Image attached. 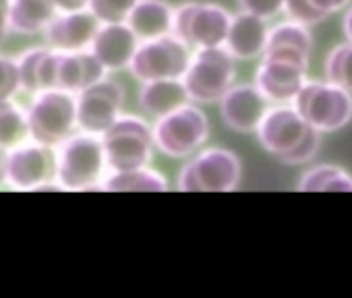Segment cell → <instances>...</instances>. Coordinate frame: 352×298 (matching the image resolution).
Returning a JSON list of instances; mask_svg holds the SVG:
<instances>
[{"instance_id":"cell-5","label":"cell","mask_w":352,"mask_h":298,"mask_svg":"<svg viewBox=\"0 0 352 298\" xmlns=\"http://www.w3.org/2000/svg\"><path fill=\"white\" fill-rule=\"evenodd\" d=\"M102 143L112 172L147 166L155 149L153 128L137 116H120L102 135Z\"/></svg>"},{"instance_id":"cell-37","label":"cell","mask_w":352,"mask_h":298,"mask_svg":"<svg viewBox=\"0 0 352 298\" xmlns=\"http://www.w3.org/2000/svg\"><path fill=\"white\" fill-rule=\"evenodd\" d=\"M7 34H9V32H5V30H0V46H3V42H5V38H7Z\"/></svg>"},{"instance_id":"cell-25","label":"cell","mask_w":352,"mask_h":298,"mask_svg":"<svg viewBox=\"0 0 352 298\" xmlns=\"http://www.w3.org/2000/svg\"><path fill=\"white\" fill-rule=\"evenodd\" d=\"M311 46H313L311 34H309L307 25H302V23L286 21V23L276 25L270 32L267 48H296V50H302V52L311 54Z\"/></svg>"},{"instance_id":"cell-16","label":"cell","mask_w":352,"mask_h":298,"mask_svg":"<svg viewBox=\"0 0 352 298\" xmlns=\"http://www.w3.org/2000/svg\"><path fill=\"white\" fill-rule=\"evenodd\" d=\"M139 46L141 40L126 23H102L89 50L106 71H122L131 67Z\"/></svg>"},{"instance_id":"cell-14","label":"cell","mask_w":352,"mask_h":298,"mask_svg":"<svg viewBox=\"0 0 352 298\" xmlns=\"http://www.w3.org/2000/svg\"><path fill=\"white\" fill-rule=\"evenodd\" d=\"M267 110L270 100L255 83L232 85L220 100V114L236 133H257Z\"/></svg>"},{"instance_id":"cell-12","label":"cell","mask_w":352,"mask_h":298,"mask_svg":"<svg viewBox=\"0 0 352 298\" xmlns=\"http://www.w3.org/2000/svg\"><path fill=\"white\" fill-rule=\"evenodd\" d=\"M124 91L112 79H100L77 95V126L83 133L104 135L122 110Z\"/></svg>"},{"instance_id":"cell-15","label":"cell","mask_w":352,"mask_h":298,"mask_svg":"<svg viewBox=\"0 0 352 298\" xmlns=\"http://www.w3.org/2000/svg\"><path fill=\"white\" fill-rule=\"evenodd\" d=\"M100 27L102 21L89 9H83L56 15L44 30V36L46 44L56 52H81L91 48Z\"/></svg>"},{"instance_id":"cell-31","label":"cell","mask_w":352,"mask_h":298,"mask_svg":"<svg viewBox=\"0 0 352 298\" xmlns=\"http://www.w3.org/2000/svg\"><path fill=\"white\" fill-rule=\"evenodd\" d=\"M284 3L286 0H239V7L241 11L253 13L263 19H272L284 11Z\"/></svg>"},{"instance_id":"cell-34","label":"cell","mask_w":352,"mask_h":298,"mask_svg":"<svg viewBox=\"0 0 352 298\" xmlns=\"http://www.w3.org/2000/svg\"><path fill=\"white\" fill-rule=\"evenodd\" d=\"M9 11H11V0H0V30H9Z\"/></svg>"},{"instance_id":"cell-33","label":"cell","mask_w":352,"mask_h":298,"mask_svg":"<svg viewBox=\"0 0 352 298\" xmlns=\"http://www.w3.org/2000/svg\"><path fill=\"white\" fill-rule=\"evenodd\" d=\"M56 9L63 13H73V11H83L89 7V0H54Z\"/></svg>"},{"instance_id":"cell-6","label":"cell","mask_w":352,"mask_h":298,"mask_svg":"<svg viewBox=\"0 0 352 298\" xmlns=\"http://www.w3.org/2000/svg\"><path fill=\"white\" fill-rule=\"evenodd\" d=\"M234 56L226 50V46L216 48H199L191 65L183 77V83L191 95V102L197 104H214L220 102L226 91L234 85L236 65Z\"/></svg>"},{"instance_id":"cell-9","label":"cell","mask_w":352,"mask_h":298,"mask_svg":"<svg viewBox=\"0 0 352 298\" xmlns=\"http://www.w3.org/2000/svg\"><path fill=\"white\" fill-rule=\"evenodd\" d=\"M210 135L208 116L197 106H183L174 110L153 124L155 149L168 158H189L206 143Z\"/></svg>"},{"instance_id":"cell-1","label":"cell","mask_w":352,"mask_h":298,"mask_svg":"<svg viewBox=\"0 0 352 298\" xmlns=\"http://www.w3.org/2000/svg\"><path fill=\"white\" fill-rule=\"evenodd\" d=\"M257 139L267 154L286 164H307L319 149V130L313 128L294 106L270 108L257 128Z\"/></svg>"},{"instance_id":"cell-36","label":"cell","mask_w":352,"mask_h":298,"mask_svg":"<svg viewBox=\"0 0 352 298\" xmlns=\"http://www.w3.org/2000/svg\"><path fill=\"white\" fill-rule=\"evenodd\" d=\"M7 183V154L5 149L0 147V185Z\"/></svg>"},{"instance_id":"cell-13","label":"cell","mask_w":352,"mask_h":298,"mask_svg":"<svg viewBox=\"0 0 352 298\" xmlns=\"http://www.w3.org/2000/svg\"><path fill=\"white\" fill-rule=\"evenodd\" d=\"M56 181V156L52 147L42 143L17 145L7 154V183L25 189L38 191L42 185Z\"/></svg>"},{"instance_id":"cell-29","label":"cell","mask_w":352,"mask_h":298,"mask_svg":"<svg viewBox=\"0 0 352 298\" xmlns=\"http://www.w3.org/2000/svg\"><path fill=\"white\" fill-rule=\"evenodd\" d=\"M284 13L290 21H296L302 25H313L327 17L313 5V0H286Z\"/></svg>"},{"instance_id":"cell-18","label":"cell","mask_w":352,"mask_h":298,"mask_svg":"<svg viewBox=\"0 0 352 298\" xmlns=\"http://www.w3.org/2000/svg\"><path fill=\"white\" fill-rule=\"evenodd\" d=\"M106 69L96 58V54L89 50L81 52H60L58 60V77H56V89H65L71 93H79L85 87L98 83L104 79Z\"/></svg>"},{"instance_id":"cell-8","label":"cell","mask_w":352,"mask_h":298,"mask_svg":"<svg viewBox=\"0 0 352 298\" xmlns=\"http://www.w3.org/2000/svg\"><path fill=\"white\" fill-rule=\"evenodd\" d=\"M292 106L319 133L340 130L352 118V93L331 81H307Z\"/></svg>"},{"instance_id":"cell-7","label":"cell","mask_w":352,"mask_h":298,"mask_svg":"<svg viewBox=\"0 0 352 298\" xmlns=\"http://www.w3.org/2000/svg\"><path fill=\"white\" fill-rule=\"evenodd\" d=\"M309 54L296 48H267L255 73V85L270 102H294L307 83Z\"/></svg>"},{"instance_id":"cell-4","label":"cell","mask_w":352,"mask_h":298,"mask_svg":"<svg viewBox=\"0 0 352 298\" xmlns=\"http://www.w3.org/2000/svg\"><path fill=\"white\" fill-rule=\"evenodd\" d=\"M30 137L36 143L58 147L77 128V98L65 89H46L36 95L28 112Z\"/></svg>"},{"instance_id":"cell-26","label":"cell","mask_w":352,"mask_h":298,"mask_svg":"<svg viewBox=\"0 0 352 298\" xmlns=\"http://www.w3.org/2000/svg\"><path fill=\"white\" fill-rule=\"evenodd\" d=\"M327 81L348 89L352 93V42L336 46L325 58Z\"/></svg>"},{"instance_id":"cell-3","label":"cell","mask_w":352,"mask_h":298,"mask_svg":"<svg viewBox=\"0 0 352 298\" xmlns=\"http://www.w3.org/2000/svg\"><path fill=\"white\" fill-rule=\"evenodd\" d=\"M243 164L239 156L224 147H210L183 166L179 189L187 193H230L241 185Z\"/></svg>"},{"instance_id":"cell-11","label":"cell","mask_w":352,"mask_h":298,"mask_svg":"<svg viewBox=\"0 0 352 298\" xmlns=\"http://www.w3.org/2000/svg\"><path fill=\"white\" fill-rule=\"evenodd\" d=\"M232 15L212 3H187L174 11L172 34L193 48L224 46Z\"/></svg>"},{"instance_id":"cell-21","label":"cell","mask_w":352,"mask_h":298,"mask_svg":"<svg viewBox=\"0 0 352 298\" xmlns=\"http://www.w3.org/2000/svg\"><path fill=\"white\" fill-rule=\"evenodd\" d=\"M54 0H11L9 30L19 36H34L44 32L56 17Z\"/></svg>"},{"instance_id":"cell-2","label":"cell","mask_w":352,"mask_h":298,"mask_svg":"<svg viewBox=\"0 0 352 298\" xmlns=\"http://www.w3.org/2000/svg\"><path fill=\"white\" fill-rule=\"evenodd\" d=\"M58 147L56 183L63 189L89 191L104 181V170L108 164L102 137L81 130L79 135H71Z\"/></svg>"},{"instance_id":"cell-24","label":"cell","mask_w":352,"mask_h":298,"mask_svg":"<svg viewBox=\"0 0 352 298\" xmlns=\"http://www.w3.org/2000/svg\"><path fill=\"white\" fill-rule=\"evenodd\" d=\"M30 135L28 114H23L11 100H0V147L13 149Z\"/></svg>"},{"instance_id":"cell-30","label":"cell","mask_w":352,"mask_h":298,"mask_svg":"<svg viewBox=\"0 0 352 298\" xmlns=\"http://www.w3.org/2000/svg\"><path fill=\"white\" fill-rule=\"evenodd\" d=\"M21 87L19 65L11 58L0 56V100H11Z\"/></svg>"},{"instance_id":"cell-22","label":"cell","mask_w":352,"mask_h":298,"mask_svg":"<svg viewBox=\"0 0 352 298\" xmlns=\"http://www.w3.org/2000/svg\"><path fill=\"white\" fill-rule=\"evenodd\" d=\"M100 189L112 193H164L168 191V183L160 172L143 166V168L112 172L102 181Z\"/></svg>"},{"instance_id":"cell-19","label":"cell","mask_w":352,"mask_h":298,"mask_svg":"<svg viewBox=\"0 0 352 298\" xmlns=\"http://www.w3.org/2000/svg\"><path fill=\"white\" fill-rule=\"evenodd\" d=\"M191 102V95L183 79H160L147 81L139 91V106L147 116L162 118Z\"/></svg>"},{"instance_id":"cell-10","label":"cell","mask_w":352,"mask_h":298,"mask_svg":"<svg viewBox=\"0 0 352 298\" xmlns=\"http://www.w3.org/2000/svg\"><path fill=\"white\" fill-rule=\"evenodd\" d=\"M189 48L191 46H187L174 34L141 42L129 71L141 83L160 79H183L193 58Z\"/></svg>"},{"instance_id":"cell-28","label":"cell","mask_w":352,"mask_h":298,"mask_svg":"<svg viewBox=\"0 0 352 298\" xmlns=\"http://www.w3.org/2000/svg\"><path fill=\"white\" fill-rule=\"evenodd\" d=\"M44 48H34L28 50L19 58V77H21V87L32 93H40V83H38V69H40V58H42Z\"/></svg>"},{"instance_id":"cell-32","label":"cell","mask_w":352,"mask_h":298,"mask_svg":"<svg viewBox=\"0 0 352 298\" xmlns=\"http://www.w3.org/2000/svg\"><path fill=\"white\" fill-rule=\"evenodd\" d=\"M313 5L323 13V15H331L344 7L350 5V0H313Z\"/></svg>"},{"instance_id":"cell-23","label":"cell","mask_w":352,"mask_h":298,"mask_svg":"<svg viewBox=\"0 0 352 298\" xmlns=\"http://www.w3.org/2000/svg\"><path fill=\"white\" fill-rule=\"evenodd\" d=\"M302 193H352V176L331 164H321L307 170L298 181Z\"/></svg>"},{"instance_id":"cell-35","label":"cell","mask_w":352,"mask_h":298,"mask_svg":"<svg viewBox=\"0 0 352 298\" xmlns=\"http://www.w3.org/2000/svg\"><path fill=\"white\" fill-rule=\"evenodd\" d=\"M342 30H344V34H346V38L352 42V7L346 11V15H344V23H342Z\"/></svg>"},{"instance_id":"cell-20","label":"cell","mask_w":352,"mask_h":298,"mask_svg":"<svg viewBox=\"0 0 352 298\" xmlns=\"http://www.w3.org/2000/svg\"><path fill=\"white\" fill-rule=\"evenodd\" d=\"M141 42L172 34L174 11L164 0H139L124 21Z\"/></svg>"},{"instance_id":"cell-27","label":"cell","mask_w":352,"mask_h":298,"mask_svg":"<svg viewBox=\"0 0 352 298\" xmlns=\"http://www.w3.org/2000/svg\"><path fill=\"white\" fill-rule=\"evenodd\" d=\"M139 0H89V11L102 23H124Z\"/></svg>"},{"instance_id":"cell-17","label":"cell","mask_w":352,"mask_h":298,"mask_svg":"<svg viewBox=\"0 0 352 298\" xmlns=\"http://www.w3.org/2000/svg\"><path fill=\"white\" fill-rule=\"evenodd\" d=\"M270 32L267 19L241 11L232 17L224 46L236 60H255L265 54Z\"/></svg>"}]
</instances>
